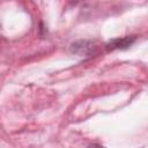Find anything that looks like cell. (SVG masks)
Returning <instances> with one entry per match:
<instances>
[{
  "instance_id": "2",
  "label": "cell",
  "mask_w": 148,
  "mask_h": 148,
  "mask_svg": "<svg viewBox=\"0 0 148 148\" xmlns=\"http://www.w3.org/2000/svg\"><path fill=\"white\" fill-rule=\"evenodd\" d=\"M89 148H105V147H103V146H101L98 143H94V145H90Z\"/></svg>"
},
{
  "instance_id": "1",
  "label": "cell",
  "mask_w": 148,
  "mask_h": 148,
  "mask_svg": "<svg viewBox=\"0 0 148 148\" xmlns=\"http://www.w3.org/2000/svg\"><path fill=\"white\" fill-rule=\"evenodd\" d=\"M135 40V36H127V37H123V38H116L113 40H111L108 45L106 49L108 50H124L130 47Z\"/></svg>"
}]
</instances>
